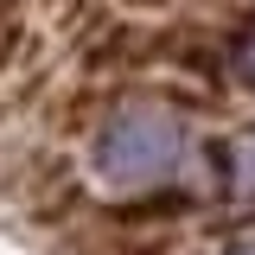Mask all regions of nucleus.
I'll return each instance as SVG.
<instances>
[{
  "instance_id": "1",
  "label": "nucleus",
  "mask_w": 255,
  "mask_h": 255,
  "mask_svg": "<svg viewBox=\"0 0 255 255\" xmlns=\"http://www.w3.org/2000/svg\"><path fill=\"white\" fill-rule=\"evenodd\" d=\"M179 159H185V128L166 102H122L96 128L90 147V166L102 185H153L179 172Z\"/></svg>"
},
{
  "instance_id": "2",
  "label": "nucleus",
  "mask_w": 255,
  "mask_h": 255,
  "mask_svg": "<svg viewBox=\"0 0 255 255\" xmlns=\"http://www.w3.org/2000/svg\"><path fill=\"white\" fill-rule=\"evenodd\" d=\"M230 191L236 198H255V128L236 134V147H230Z\"/></svg>"
},
{
  "instance_id": "3",
  "label": "nucleus",
  "mask_w": 255,
  "mask_h": 255,
  "mask_svg": "<svg viewBox=\"0 0 255 255\" xmlns=\"http://www.w3.org/2000/svg\"><path fill=\"white\" fill-rule=\"evenodd\" d=\"M230 70H236V77L255 90V32H243V38H236V51H230Z\"/></svg>"
},
{
  "instance_id": "4",
  "label": "nucleus",
  "mask_w": 255,
  "mask_h": 255,
  "mask_svg": "<svg viewBox=\"0 0 255 255\" xmlns=\"http://www.w3.org/2000/svg\"><path fill=\"white\" fill-rule=\"evenodd\" d=\"M230 255H255V243H236V249H230Z\"/></svg>"
}]
</instances>
